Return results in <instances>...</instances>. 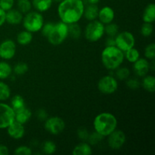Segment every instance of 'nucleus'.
<instances>
[{
	"label": "nucleus",
	"mask_w": 155,
	"mask_h": 155,
	"mask_svg": "<svg viewBox=\"0 0 155 155\" xmlns=\"http://www.w3.org/2000/svg\"><path fill=\"white\" fill-rule=\"evenodd\" d=\"M68 36V24L60 21L54 24V28L47 36V39L51 45H58L63 43Z\"/></svg>",
	"instance_id": "6"
},
{
	"label": "nucleus",
	"mask_w": 155,
	"mask_h": 155,
	"mask_svg": "<svg viewBox=\"0 0 155 155\" xmlns=\"http://www.w3.org/2000/svg\"><path fill=\"white\" fill-rule=\"evenodd\" d=\"M150 68H151V64L147 58H139L136 62L133 63V70L136 75L139 77H143L148 74Z\"/></svg>",
	"instance_id": "14"
},
{
	"label": "nucleus",
	"mask_w": 155,
	"mask_h": 155,
	"mask_svg": "<svg viewBox=\"0 0 155 155\" xmlns=\"http://www.w3.org/2000/svg\"><path fill=\"white\" fill-rule=\"evenodd\" d=\"M9 153L8 148L5 145H0V155H8Z\"/></svg>",
	"instance_id": "44"
},
{
	"label": "nucleus",
	"mask_w": 155,
	"mask_h": 155,
	"mask_svg": "<svg viewBox=\"0 0 155 155\" xmlns=\"http://www.w3.org/2000/svg\"><path fill=\"white\" fill-rule=\"evenodd\" d=\"M106 46H114L115 45V39L114 37H110L108 36L107 39H106Z\"/></svg>",
	"instance_id": "45"
},
{
	"label": "nucleus",
	"mask_w": 155,
	"mask_h": 155,
	"mask_svg": "<svg viewBox=\"0 0 155 155\" xmlns=\"http://www.w3.org/2000/svg\"><path fill=\"white\" fill-rule=\"evenodd\" d=\"M42 148L44 154H52L56 151V148H57V147H56V145L54 144V142L48 140L43 142Z\"/></svg>",
	"instance_id": "31"
},
{
	"label": "nucleus",
	"mask_w": 155,
	"mask_h": 155,
	"mask_svg": "<svg viewBox=\"0 0 155 155\" xmlns=\"http://www.w3.org/2000/svg\"><path fill=\"white\" fill-rule=\"evenodd\" d=\"M36 115L37 119L41 121H45L48 118V114H47L46 110H45L44 109H39L36 111Z\"/></svg>",
	"instance_id": "42"
},
{
	"label": "nucleus",
	"mask_w": 155,
	"mask_h": 155,
	"mask_svg": "<svg viewBox=\"0 0 155 155\" xmlns=\"http://www.w3.org/2000/svg\"><path fill=\"white\" fill-rule=\"evenodd\" d=\"M11 96V89L8 84L0 81V101L8 99Z\"/></svg>",
	"instance_id": "28"
},
{
	"label": "nucleus",
	"mask_w": 155,
	"mask_h": 155,
	"mask_svg": "<svg viewBox=\"0 0 155 155\" xmlns=\"http://www.w3.org/2000/svg\"><path fill=\"white\" fill-rule=\"evenodd\" d=\"M81 33L82 30L77 23L68 24V35H70L73 39H79L81 36Z\"/></svg>",
	"instance_id": "27"
},
{
	"label": "nucleus",
	"mask_w": 155,
	"mask_h": 155,
	"mask_svg": "<svg viewBox=\"0 0 155 155\" xmlns=\"http://www.w3.org/2000/svg\"><path fill=\"white\" fill-rule=\"evenodd\" d=\"M107 137V145L112 150H119L125 144L127 137L124 131L121 130H116L110 133Z\"/></svg>",
	"instance_id": "11"
},
{
	"label": "nucleus",
	"mask_w": 155,
	"mask_h": 155,
	"mask_svg": "<svg viewBox=\"0 0 155 155\" xmlns=\"http://www.w3.org/2000/svg\"><path fill=\"white\" fill-rule=\"evenodd\" d=\"M15 112V120L21 124H25L28 122L32 117V111L27 107H24Z\"/></svg>",
	"instance_id": "17"
},
{
	"label": "nucleus",
	"mask_w": 155,
	"mask_h": 155,
	"mask_svg": "<svg viewBox=\"0 0 155 155\" xmlns=\"http://www.w3.org/2000/svg\"><path fill=\"white\" fill-rule=\"evenodd\" d=\"M16 54V44L12 39H5L0 44V58L4 60H11Z\"/></svg>",
	"instance_id": "12"
},
{
	"label": "nucleus",
	"mask_w": 155,
	"mask_h": 155,
	"mask_svg": "<svg viewBox=\"0 0 155 155\" xmlns=\"http://www.w3.org/2000/svg\"><path fill=\"white\" fill-rule=\"evenodd\" d=\"M15 112L11 105L0 101V130L6 129L15 120Z\"/></svg>",
	"instance_id": "8"
},
{
	"label": "nucleus",
	"mask_w": 155,
	"mask_h": 155,
	"mask_svg": "<svg viewBox=\"0 0 155 155\" xmlns=\"http://www.w3.org/2000/svg\"><path fill=\"white\" fill-rule=\"evenodd\" d=\"M98 89L102 94L110 95L117 90L118 82L112 75L104 76L98 81Z\"/></svg>",
	"instance_id": "9"
},
{
	"label": "nucleus",
	"mask_w": 155,
	"mask_h": 155,
	"mask_svg": "<svg viewBox=\"0 0 155 155\" xmlns=\"http://www.w3.org/2000/svg\"><path fill=\"white\" fill-rule=\"evenodd\" d=\"M13 73L12 66L6 61H0V80H5L10 77Z\"/></svg>",
	"instance_id": "24"
},
{
	"label": "nucleus",
	"mask_w": 155,
	"mask_h": 155,
	"mask_svg": "<svg viewBox=\"0 0 155 155\" xmlns=\"http://www.w3.org/2000/svg\"><path fill=\"white\" fill-rule=\"evenodd\" d=\"M124 57L129 62L133 64L140 58V53H139V50L133 47L124 52Z\"/></svg>",
	"instance_id": "26"
},
{
	"label": "nucleus",
	"mask_w": 155,
	"mask_h": 155,
	"mask_svg": "<svg viewBox=\"0 0 155 155\" xmlns=\"http://www.w3.org/2000/svg\"><path fill=\"white\" fill-rule=\"evenodd\" d=\"M142 20L145 23L153 24L155 21V5L154 3H150L145 7L144 10Z\"/></svg>",
	"instance_id": "20"
},
{
	"label": "nucleus",
	"mask_w": 155,
	"mask_h": 155,
	"mask_svg": "<svg viewBox=\"0 0 155 155\" xmlns=\"http://www.w3.org/2000/svg\"><path fill=\"white\" fill-rule=\"evenodd\" d=\"M14 5H15V0H0V8L5 12L13 8Z\"/></svg>",
	"instance_id": "40"
},
{
	"label": "nucleus",
	"mask_w": 155,
	"mask_h": 155,
	"mask_svg": "<svg viewBox=\"0 0 155 155\" xmlns=\"http://www.w3.org/2000/svg\"><path fill=\"white\" fill-rule=\"evenodd\" d=\"M84 8L83 0H63L58 3V14L62 22L67 24H75L83 17Z\"/></svg>",
	"instance_id": "1"
},
{
	"label": "nucleus",
	"mask_w": 155,
	"mask_h": 155,
	"mask_svg": "<svg viewBox=\"0 0 155 155\" xmlns=\"http://www.w3.org/2000/svg\"><path fill=\"white\" fill-rule=\"evenodd\" d=\"M11 107L14 109L15 111L25 107V101L24 98L20 95H15L11 99Z\"/></svg>",
	"instance_id": "25"
},
{
	"label": "nucleus",
	"mask_w": 155,
	"mask_h": 155,
	"mask_svg": "<svg viewBox=\"0 0 155 155\" xmlns=\"http://www.w3.org/2000/svg\"><path fill=\"white\" fill-rule=\"evenodd\" d=\"M145 57L148 60H154L155 58V44L150 43L145 49Z\"/></svg>",
	"instance_id": "36"
},
{
	"label": "nucleus",
	"mask_w": 155,
	"mask_h": 155,
	"mask_svg": "<svg viewBox=\"0 0 155 155\" xmlns=\"http://www.w3.org/2000/svg\"><path fill=\"white\" fill-rule=\"evenodd\" d=\"M119 33V27L117 24L111 22L104 25V33L110 37H115Z\"/></svg>",
	"instance_id": "29"
},
{
	"label": "nucleus",
	"mask_w": 155,
	"mask_h": 155,
	"mask_svg": "<svg viewBox=\"0 0 155 155\" xmlns=\"http://www.w3.org/2000/svg\"><path fill=\"white\" fill-rule=\"evenodd\" d=\"M63 1V0H53V2H57V3H60L61 2H62Z\"/></svg>",
	"instance_id": "47"
},
{
	"label": "nucleus",
	"mask_w": 155,
	"mask_h": 155,
	"mask_svg": "<svg viewBox=\"0 0 155 155\" xmlns=\"http://www.w3.org/2000/svg\"><path fill=\"white\" fill-rule=\"evenodd\" d=\"M33 33L24 30L21 31L17 36V42L21 45H29L33 40Z\"/></svg>",
	"instance_id": "22"
},
{
	"label": "nucleus",
	"mask_w": 155,
	"mask_h": 155,
	"mask_svg": "<svg viewBox=\"0 0 155 155\" xmlns=\"http://www.w3.org/2000/svg\"><path fill=\"white\" fill-rule=\"evenodd\" d=\"M104 136H102L101 135H100L99 133H98L97 132H94L92 133H89V136L88 137V142L90 145H97V144L99 143L100 142L103 140L104 139Z\"/></svg>",
	"instance_id": "34"
},
{
	"label": "nucleus",
	"mask_w": 155,
	"mask_h": 155,
	"mask_svg": "<svg viewBox=\"0 0 155 155\" xmlns=\"http://www.w3.org/2000/svg\"><path fill=\"white\" fill-rule=\"evenodd\" d=\"M84 35L89 42H98L104 35V24L98 20L90 21L85 28Z\"/></svg>",
	"instance_id": "5"
},
{
	"label": "nucleus",
	"mask_w": 155,
	"mask_h": 155,
	"mask_svg": "<svg viewBox=\"0 0 155 155\" xmlns=\"http://www.w3.org/2000/svg\"><path fill=\"white\" fill-rule=\"evenodd\" d=\"M154 28H153L152 24L150 23H145L141 27V34L145 37H148L152 35Z\"/></svg>",
	"instance_id": "35"
},
{
	"label": "nucleus",
	"mask_w": 155,
	"mask_h": 155,
	"mask_svg": "<svg viewBox=\"0 0 155 155\" xmlns=\"http://www.w3.org/2000/svg\"><path fill=\"white\" fill-rule=\"evenodd\" d=\"M98 11H99V8H98L97 5L89 4V5L85 7L84 12H83V17L87 21H89L96 20L98 18Z\"/></svg>",
	"instance_id": "18"
},
{
	"label": "nucleus",
	"mask_w": 155,
	"mask_h": 155,
	"mask_svg": "<svg viewBox=\"0 0 155 155\" xmlns=\"http://www.w3.org/2000/svg\"><path fill=\"white\" fill-rule=\"evenodd\" d=\"M114 39L115 45L124 52L133 48L136 44L135 36H133V33L129 31H123L118 33Z\"/></svg>",
	"instance_id": "7"
},
{
	"label": "nucleus",
	"mask_w": 155,
	"mask_h": 155,
	"mask_svg": "<svg viewBox=\"0 0 155 155\" xmlns=\"http://www.w3.org/2000/svg\"><path fill=\"white\" fill-rule=\"evenodd\" d=\"M31 3L36 11L42 13L49 10L52 5L53 0H32Z\"/></svg>",
	"instance_id": "19"
},
{
	"label": "nucleus",
	"mask_w": 155,
	"mask_h": 155,
	"mask_svg": "<svg viewBox=\"0 0 155 155\" xmlns=\"http://www.w3.org/2000/svg\"><path fill=\"white\" fill-rule=\"evenodd\" d=\"M141 86L147 92H154L155 91V78L154 76L147 74L143 77Z\"/></svg>",
	"instance_id": "23"
},
{
	"label": "nucleus",
	"mask_w": 155,
	"mask_h": 155,
	"mask_svg": "<svg viewBox=\"0 0 155 155\" xmlns=\"http://www.w3.org/2000/svg\"><path fill=\"white\" fill-rule=\"evenodd\" d=\"M54 24L51 22L46 23V24H44L42 26V29H41L40 31L42 32V34L43 35V36L47 38V36L51 33V32L52 31L53 28H54Z\"/></svg>",
	"instance_id": "39"
},
{
	"label": "nucleus",
	"mask_w": 155,
	"mask_h": 155,
	"mask_svg": "<svg viewBox=\"0 0 155 155\" xmlns=\"http://www.w3.org/2000/svg\"><path fill=\"white\" fill-rule=\"evenodd\" d=\"M5 14L6 12L0 8V27H2L5 23Z\"/></svg>",
	"instance_id": "43"
},
{
	"label": "nucleus",
	"mask_w": 155,
	"mask_h": 155,
	"mask_svg": "<svg viewBox=\"0 0 155 155\" xmlns=\"http://www.w3.org/2000/svg\"><path fill=\"white\" fill-rule=\"evenodd\" d=\"M72 154L74 155H91L92 154V147L89 143L82 142L74 147Z\"/></svg>",
	"instance_id": "21"
},
{
	"label": "nucleus",
	"mask_w": 155,
	"mask_h": 155,
	"mask_svg": "<svg viewBox=\"0 0 155 155\" xmlns=\"http://www.w3.org/2000/svg\"><path fill=\"white\" fill-rule=\"evenodd\" d=\"M77 135H78V137L80 139H81V140L83 141H87L88 137H89V133L88 132V130H86V128L81 127V128L78 130Z\"/></svg>",
	"instance_id": "41"
},
{
	"label": "nucleus",
	"mask_w": 155,
	"mask_h": 155,
	"mask_svg": "<svg viewBox=\"0 0 155 155\" xmlns=\"http://www.w3.org/2000/svg\"><path fill=\"white\" fill-rule=\"evenodd\" d=\"M14 154L16 155H31L33 154L32 149L26 145H21L15 150Z\"/></svg>",
	"instance_id": "37"
},
{
	"label": "nucleus",
	"mask_w": 155,
	"mask_h": 155,
	"mask_svg": "<svg viewBox=\"0 0 155 155\" xmlns=\"http://www.w3.org/2000/svg\"><path fill=\"white\" fill-rule=\"evenodd\" d=\"M12 69H13V72L16 75L21 76L25 74L28 71L29 68L28 65L26 63H24V62H18V64H15V66Z\"/></svg>",
	"instance_id": "32"
},
{
	"label": "nucleus",
	"mask_w": 155,
	"mask_h": 155,
	"mask_svg": "<svg viewBox=\"0 0 155 155\" xmlns=\"http://www.w3.org/2000/svg\"><path fill=\"white\" fill-rule=\"evenodd\" d=\"M7 133L9 137L15 140H19L24 137L25 134V128L24 127V124H21L17 121H14L11 125L6 128Z\"/></svg>",
	"instance_id": "13"
},
{
	"label": "nucleus",
	"mask_w": 155,
	"mask_h": 155,
	"mask_svg": "<svg viewBox=\"0 0 155 155\" xmlns=\"http://www.w3.org/2000/svg\"><path fill=\"white\" fill-rule=\"evenodd\" d=\"M32 7L30 0H18V9L22 14H27L30 12Z\"/></svg>",
	"instance_id": "30"
},
{
	"label": "nucleus",
	"mask_w": 155,
	"mask_h": 155,
	"mask_svg": "<svg viewBox=\"0 0 155 155\" xmlns=\"http://www.w3.org/2000/svg\"><path fill=\"white\" fill-rule=\"evenodd\" d=\"M117 120L113 114L103 112L95 117L93 127L95 132L104 137H107L117 128Z\"/></svg>",
	"instance_id": "2"
},
{
	"label": "nucleus",
	"mask_w": 155,
	"mask_h": 155,
	"mask_svg": "<svg viewBox=\"0 0 155 155\" xmlns=\"http://www.w3.org/2000/svg\"><path fill=\"white\" fill-rule=\"evenodd\" d=\"M102 64L104 68L110 71H115L121 66L124 61V52L116 45L106 46L101 54Z\"/></svg>",
	"instance_id": "3"
},
{
	"label": "nucleus",
	"mask_w": 155,
	"mask_h": 155,
	"mask_svg": "<svg viewBox=\"0 0 155 155\" xmlns=\"http://www.w3.org/2000/svg\"></svg>",
	"instance_id": "48"
},
{
	"label": "nucleus",
	"mask_w": 155,
	"mask_h": 155,
	"mask_svg": "<svg viewBox=\"0 0 155 155\" xmlns=\"http://www.w3.org/2000/svg\"><path fill=\"white\" fill-rule=\"evenodd\" d=\"M116 72L117 78L119 79L120 80H126L130 77V71L127 68H118L117 69L115 70Z\"/></svg>",
	"instance_id": "33"
},
{
	"label": "nucleus",
	"mask_w": 155,
	"mask_h": 155,
	"mask_svg": "<svg viewBox=\"0 0 155 155\" xmlns=\"http://www.w3.org/2000/svg\"><path fill=\"white\" fill-rule=\"evenodd\" d=\"M23 18V14L18 9L12 8L6 12L5 22L11 25H18L22 23Z\"/></svg>",
	"instance_id": "16"
},
{
	"label": "nucleus",
	"mask_w": 155,
	"mask_h": 155,
	"mask_svg": "<svg viewBox=\"0 0 155 155\" xmlns=\"http://www.w3.org/2000/svg\"><path fill=\"white\" fill-rule=\"evenodd\" d=\"M127 86L129 89H132V90H136V89L140 88L141 83L139 80L136 78H128L127 81Z\"/></svg>",
	"instance_id": "38"
},
{
	"label": "nucleus",
	"mask_w": 155,
	"mask_h": 155,
	"mask_svg": "<svg viewBox=\"0 0 155 155\" xmlns=\"http://www.w3.org/2000/svg\"><path fill=\"white\" fill-rule=\"evenodd\" d=\"M115 18V13L114 9L110 6H104L98 11V18L103 24H107L113 22Z\"/></svg>",
	"instance_id": "15"
},
{
	"label": "nucleus",
	"mask_w": 155,
	"mask_h": 155,
	"mask_svg": "<svg viewBox=\"0 0 155 155\" xmlns=\"http://www.w3.org/2000/svg\"><path fill=\"white\" fill-rule=\"evenodd\" d=\"M23 27L30 33H37L42 29L44 24V19L42 14L37 11L27 12L23 18Z\"/></svg>",
	"instance_id": "4"
},
{
	"label": "nucleus",
	"mask_w": 155,
	"mask_h": 155,
	"mask_svg": "<svg viewBox=\"0 0 155 155\" xmlns=\"http://www.w3.org/2000/svg\"><path fill=\"white\" fill-rule=\"evenodd\" d=\"M100 0H87L89 4H94V5H97L98 2H99Z\"/></svg>",
	"instance_id": "46"
},
{
	"label": "nucleus",
	"mask_w": 155,
	"mask_h": 155,
	"mask_svg": "<svg viewBox=\"0 0 155 155\" xmlns=\"http://www.w3.org/2000/svg\"><path fill=\"white\" fill-rule=\"evenodd\" d=\"M44 127L50 134L58 135L64 130L65 122L60 117H50L45 120Z\"/></svg>",
	"instance_id": "10"
}]
</instances>
